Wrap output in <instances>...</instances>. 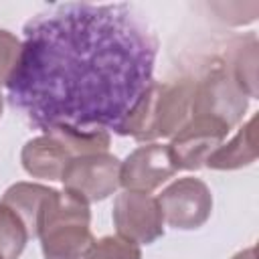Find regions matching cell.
Wrapping results in <instances>:
<instances>
[{
    "instance_id": "7a4b0ae2",
    "label": "cell",
    "mask_w": 259,
    "mask_h": 259,
    "mask_svg": "<svg viewBox=\"0 0 259 259\" xmlns=\"http://www.w3.org/2000/svg\"><path fill=\"white\" fill-rule=\"evenodd\" d=\"M192 91L194 81L188 77L152 81L123 117L115 134L130 136L144 144L160 138H172L190 119Z\"/></svg>"
},
{
    "instance_id": "3957f363",
    "label": "cell",
    "mask_w": 259,
    "mask_h": 259,
    "mask_svg": "<svg viewBox=\"0 0 259 259\" xmlns=\"http://www.w3.org/2000/svg\"><path fill=\"white\" fill-rule=\"evenodd\" d=\"M45 259H87L95 237L89 202L69 190L51 188L36 223Z\"/></svg>"
},
{
    "instance_id": "52a82bcc",
    "label": "cell",
    "mask_w": 259,
    "mask_h": 259,
    "mask_svg": "<svg viewBox=\"0 0 259 259\" xmlns=\"http://www.w3.org/2000/svg\"><path fill=\"white\" fill-rule=\"evenodd\" d=\"M111 219L117 237L136 245H152L164 237V217L152 194L123 190L113 200Z\"/></svg>"
},
{
    "instance_id": "5bb4252c",
    "label": "cell",
    "mask_w": 259,
    "mask_h": 259,
    "mask_svg": "<svg viewBox=\"0 0 259 259\" xmlns=\"http://www.w3.org/2000/svg\"><path fill=\"white\" fill-rule=\"evenodd\" d=\"M30 239L24 221L6 204L0 202V257L18 259Z\"/></svg>"
},
{
    "instance_id": "ac0fdd59",
    "label": "cell",
    "mask_w": 259,
    "mask_h": 259,
    "mask_svg": "<svg viewBox=\"0 0 259 259\" xmlns=\"http://www.w3.org/2000/svg\"><path fill=\"white\" fill-rule=\"evenodd\" d=\"M2 109H4V95H2V91H0V115H2Z\"/></svg>"
},
{
    "instance_id": "e0dca14e",
    "label": "cell",
    "mask_w": 259,
    "mask_h": 259,
    "mask_svg": "<svg viewBox=\"0 0 259 259\" xmlns=\"http://www.w3.org/2000/svg\"><path fill=\"white\" fill-rule=\"evenodd\" d=\"M233 259H257V255H255V247H247V249L239 251Z\"/></svg>"
},
{
    "instance_id": "2e32d148",
    "label": "cell",
    "mask_w": 259,
    "mask_h": 259,
    "mask_svg": "<svg viewBox=\"0 0 259 259\" xmlns=\"http://www.w3.org/2000/svg\"><path fill=\"white\" fill-rule=\"evenodd\" d=\"M20 51H22V40L12 34L6 28H0V83H8L12 77L18 61H20Z\"/></svg>"
},
{
    "instance_id": "8992f818",
    "label": "cell",
    "mask_w": 259,
    "mask_h": 259,
    "mask_svg": "<svg viewBox=\"0 0 259 259\" xmlns=\"http://www.w3.org/2000/svg\"><path fill=\"white\" fill-rule=\"evenodd\" d=\"M121 162L109 154H87L71 158L61 174L65 190L77 194L85 202H97L111 196L119 186Z\"/></svg>"
},
{
    "instance_id": "5b68a950",
    "label": "cell",
    "mask_w": 259,
    "mask_h": 259,
    "mask_svg": "<svg viewBox=\"0 0 259 259\" xmlns=\"http://www.w3.org/2000/svg\"><path fill=\"white\" fill-rule=\"evenodd\" d=\"M164 223L178 231L200 229L212 212L210 188L194 176H184L168 184L158 196Z\"/></svg>"
},
{
    "instance_id": "277c9868",
    "label": "cell",
    "mask_w": 259,
    "mask_h": 259,
    "mask_svg": "<svg viewBox=\"0 0 259 259\" xmlns=\"http://www.w3.org/2000/svg\"><path fill=\"white\" fill-rule=\"evenodd\" d=\"M249 107V97L239 89L227 69H212L194 81L190 115H204L223 121L229 130L241 123Z\"/></svg>"
},
{
    "instance_id": "30bf717a",
    "label": "cell",
    "mask_w": 259,
    "mask_h": 259,
    "mask_svg": "<svg viewBox=\"0 0 259 259\" xmlns=\"http://www.w3.org/2000/svg\"><path fill=\"white\" fill-rule=\"evenodd\" d=\"M71 158L73 154L67 146L47 132L28 140L20 152V162L26 174L45 180H61V174Z\"/></svg>"
},
{
    "instance_id": "6da1fadb",
    "label": "cell",
    "mask_w": 259,
    "mask_h": 259,
    "mask_svg": "<svg viewBox=\"0 0 259 259\" xmlns=\"http://www.w3.org/2000/svg\"><path fill=\"white\" fill-rule=\"evenodd\" d=\"M142 16L127 2H63L34 14L6 83L10 105L42 132H117L154 81L158 38Z\"/></svg>"
},
{
    "instance_id": "ba28073f",
    "label": "cell",
    "mask_w": 259,
    "mask_h": 259,
    "mask_svg": "<svg viewBox=\"0 0 259 259\" xmlns=\"http://www.w3.org/2000/svg\"><path fill=\"white\" fill-rule=\"evenodd\" d=\"M229 127L212 117L190 115V119L170 138V154L178 170H198L208 156L225 142Z\"/></svg>"
},
{
    "instance_id": "8fae6325",
    "label": "cell",
    "mask_w": 259,
    "mask_h": 259,
    "mask_svg": "<svg viewBox=\"0 0 259 259\" xmlns=\"http://www.w3.org/2000/svg\"><path fill=\"white\" fill-rule=\"evenodd\" d=\"M257 115H253L241 130L227 142L221 144L204 162L212 170H239L251 166L257 160Z\"/></svg>"
},
{
    "instance_id": "7c38bea8",
    "label": "cell",
    "mask_w": 259,
    "mask_h": 259,
    "mask_svg": "<svg viewBox=\"0 0 259 259\" xmlns=\"http://www.w3.org/2000/svg\"><path fill=\"white\" fill-rule=\"evenodd\" d=\"M51 188L45 184L36 182H16L6 188L2 194L0 202L10 206L26 225L30 237H36V223H38V212L42 208L45 198L49 196Z\"/></svg>"
},
{
    "instance_id": "9a60e30c",
    "label": "cell",
    "mask_w": 259,
    "mask_h": 259,
    "mask_svg": "<svg viewBox=\"0 0 259 259\" xmlns=\"http://www.w3.org/2000/svg\"><path fill=\"white\" fill-rule=\"evenodd\" d=\"M87 259H142V251L140 245L132 241H125L117 235H107L95 241Z\"/></svg>"
},
{
    "instance_id": "4fadbf2b",
    "label": "cell",
    "mask_w": 259,
    "mask_h": 259,
    "mask_svg": "<svg viewBox=\"0 0 259 259\" xmlns=\"http://www.w3.org/2000/svg\"><path fill=\"white\" fill-rule=\"evenodd\" d=\"M227 71L247 97H257V38L255 34H247L235 40L233 51H231V67Z\"/></svg>"
},
{
    "instance_id": "9c48e42d",
    "label": "cell",
    "mask_w": 259,
    "mask_h": 259,
    "mask_svg": "<svg viewBox=\"0 0 259 259\" xmlns=\"http://www.w3.org/2000/svg\"><path fill=\"white\" fill-rule=\"evenodd\" d=\"M178 172L168 144L148 142L138 146L119 166V186L123 190L150 194Z\"/></svg>"
},
{
    "instance_id": "d6986e66",
    "label": "cell",
    "mask_w": 259,
    "mask_h": 259,
    "mask_svg": "<svg viewBox=\"0 0 259 259\" xmlns=\"http://www.w3.org/2000/svg\"><path fill=\"white\" fill-rule=\"evenodd\" d=\"M0 259H2V257H0Z\"/></svg>"
}]
</instances>
